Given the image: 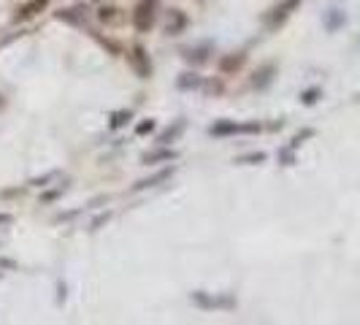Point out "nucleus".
Segmentation results:
<instances>
[{
	"label": "nucleus",
	"instance_id": "obj_1",
	"mask_svg": "<svg viewBox=\"0 0 360 325\" xmlns=\"http://www.w3.org/2000/svg\"><path fill=\"white\" fill-rule=\"evenodd\" d=\"M133 19H136L138 30H146V27L152 25V19H155V3H152V0H149V3H141L136 8V16H133Z\"/></svg>",
	"mask_w": 360,
	"mask_h": 325
},
{
	"label": "nucleus",
	"instance_id": "obj_2",
	"mask_svg": "<svg viewBox=\"0 0 360 325\" xmlns=\"http://www.w3.org/2000/svg\"><path fill=\"white\" fill-rule=\"evenodd\" d=\"M46 6V0H30L27 6H22V11H19V19H27V16H33L38 8H44Z\"/></svg>",
	"mask_w": 360,
	"mask_h": 325
}]
</instances>
